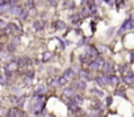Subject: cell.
I'll list each match as a JSON object with an SVG mask.
<instances>
[{
	"instance_id": "obj_21",
	"label": "cell",
	"mask_w": 134,
	"mask_h": 117,
	"mask_svg": "<svg viewBox=\"0 0 134 117\" xmlns=\"http://www.w3.org/2000/svg\"><path fill=\"white\" fill-rule=\"evenodd\" d=\"M124 82H125V83H128V84H132V83H133V75L125 76V78H124Z\"/></svg>"
},
{
	"instance_id": "obj_25",
	"label": "cell",
	"mask_w": 134,
	"mask_h": 117,
	"mask_svg": "<svg viewBox=\"0 0 134 117\" xmlns=\"http://www.w3.org/2000/svg\"><path fill=\"white\" fill-rule=\"evenodd\" d=\"M26 5L28 7H33L34 5V0H26Z\"/></svg>"
},
{
	"instance_id": "obj_13",
	"label": "cell",
	"mask_w": 134,
	"mask_h": 117,
	"mask_svg": "<svg viewBox=\"0 0 134 117\" xmlns=\"http://www.w3.org/2000/svg\"><path fill=\"white\" fill-rule=\"evenodd\" d=\"M71 23L74 24V25H79L80 24V17H79V15H74L71 17Z\"/></svg>"
},
{
	"instance_id": "obj_18",
	"label": "cell",
	"mask_w": 134,
	"mask_h": 117,
	"mask_svg": "<svg viewBox=\"0 0 134 117\" xmlns=\"http://www.w3.org/2000/svg\"><path fill=\"white\" fill-rule=\"evenodd\" d=\"M58 83H59V80L57 78H50L49 79V86H57Z\"/></svg>"
},
{
	"instance_id": "obj_23",
	"label": "cell",
	"mask_w": 134,
	"mask_h": 117,
	"mask_svg": "<svg viewBox=\"0 0 134 117\" xmlns=\"http://www.w3.org/2000/svg\"><path fill=\"white\" fill-rule=\"evenodd\" d=\"M43 91H45V88L42 86H40V87H37V90H36V93H41V92H43Z\"/></svg>"
},
{
	"instance_id": "obj_17",
	"label": "cell",
	"mask_w": 134,
	"mask_h": 117,
	"mask_svg": "<svg viewBox=\"0 0 134 117\" xmlns=\"http://www.w3.org/2000/svg\"><path fill=\"white\" fill-rule=\"evenodd\" d=\"M108 82L112 83V84H117V83H118V78L117 76H108Z\"/></svg>"
},
{
	"instance_id": "obj_12",
	"label": "cell",
	"mask_w": 134,
	"mask_h": 117,
	"mask_svg": "<svg viewBox=\"0 0 134 117\" xmlns=\"http://www.w3.org/2000/svg\"><path fill=\"white\" fill-rule=\"evenodd\" d=\"M15 30H17V26H16L15 24H9V25H8V29H7V33H8V34H12Z\"/></svg>"
},
{
	"instance_id": "obj_36",
	"label": "cell",
	"mask_w": 134,
	"mask_h": 117,
	"mask_svg": "<svg viewBox=\"0 0 134 117\" xmlns=\"http://www.w3.org/2000/svg\"><path fill=\"white\" fill-rule=\"evenodd\" d=\"M107 103H108V104H110V103H112V99H110V97H108V100H107Z\"/></svg>"
},
{
	"instance_id": "obj_20",
	"label": "cell",
	"mask_w": 134,
	"mask_h": 117,
	"mask_svg": "<svg viewBox=\"0 0 134 117\" xmlns=\"http://www.w3.org/2000/svg\"><path fill=\"white\" fill-rule=\"evenodd\" d=\"M43 28V24L41 23V21H36L34 23V29H37V30H41Z\"/></svg>"
},
{
	"instance_id": "obj_24",
	"label": "cell",
	"mask_w": 134,
	"mask_h": 117,
	"mask_svg": "<svg viewBox=\"0 0 134 117\" xmlns=\"http://www.w3.org/2000/svg\"><path fill=\"white\" fill-rule=\"evenodd\" d=\"M75 101H76L78 104H80V103L83 101V97L82 96H75Z\"/></svg>"
},
{
	"instance_id": "obj_1",
	"label": "cell",
	"mask_w": 134,
	"mask_h": 117,
	"mask_svg": "<svg viewBox=\"0 0 134 117\" xmlns=\"http://www.w3.org/2000/svg\"><path fill=\"white\" fill-rule=\"evenodd\" d=\"M104 59H103L101 57H97L96 61H93V62L89 65V67L92 68V70H97V68H100V66H104Z\"/></svg>"
},
{
	"instance_id": "obj_35",
	"label": "cell",
	"mask_w": 134,
	"mask_h": 117,
	"mask_svg": "<svg viewBox=\"0 0 134 117\" xmlns=\"http://www.w3.org/2000/svg\"><path fill=\"white\" fill-rule=\"evenodd\" d=\"M1 84H3V86L5 84V76H1Z\"/></svg>"
},
{
	"instance_id": "obj_3",
	"label": "cell",
	"mask_w": 134,
	"mask_h": 117,
	"mask_svg": "<svg viewBox=\"0 0 134 117\" xmlns=\"http://www.w3.org/2000/svg\"><path fill=\"white\" fill-rule=\"evenodd\" d=\"M22 12H24V9H22L20 5H13V7L11 8V13L15 16H21Z\"/></svg>"
},
{
	"instance_id": "obj_10",
	"label": "cell",
	"mask_w": 134,
	"mask_h": 117,
	"mask_svg": "<svg viewBox=\"0 0 134 117\" xmlns=\"http://www.w3.org/2000/svg\"><path fill=\"white\" fill-rule=\"evenodd\" d=\"M18 67V62H15V61H12V62L9 63V65L7 66V68L9 71H13V70H16V68Z\"/></svg>"
},
{
	"instance_id": "obj_32",
	"label": "cell",
	"mask_w": 134,
	"mask_h": 117,
	"mask_svg": "<svg viewBox=\"0 0 134 117\" xmlns=\"http://www.w3.org/2000/svg\"><path fill=\"white\" fill-rule=\"evenodd\" d=\"M0 26H1V28H5V26H7V25H5V21H4V20L0 21Z\"/></svg>"
},
{
	"instance_id": "obj_2",
	"label": "cell",
	"mask_w": 134,
	"mask_h": 117,
	"mask_svg": "<svg viewBox=\"0 0 134 117\" xmlns=\"http://www.w3.org/2000/svg\"><path fill=\"white\" fill-rule=\"evenodd\" d=\"M32 65V59L28 57H22L20 61H18V66L20 67H28V66Z\"/></svg>"
},
{
	"instance_id": "obj_33",
	"label": "cell",
	"mask_w": 134,
	"mask_h": 117,
	"mask_svg": "<svg viewBox=\"0 0 134 117\" xmlns=\"http://www.w3.org/2000/svg\"><path fill=\"white\" fill-rule=\"evenodd\" d=\"M93 93H96V95H99V96H101V92H100V91H97V90H93Z\"/></svg>"
},
{
	"instance_id": "obj_8",
	"label": "cell",
	"mask_w": 134,
	"mask_h": 117,
	"mask_svg": "<svg viewBox=\"0 0 134 117\" xmlns=\"http://www.w3.org/2000/svg\"><path fill=\"white\" fill-rule=\"evenodd\" d=\"M74 87H76L78 90H85V83H84V80H79V82L74 83Z\"/></svg>"
},
{
	"instance_id": "obj_22",
	"label": "cell",
	"mask_w": 134,
	"mask_h": 117,
	"mask_svg": "<svg viewBox=\"0 0 134 117\" xmlns=\"http://www.w3.org/2000/svg\"><path fill=\"white\" fill-rule=\"evenodd\" d=\"M57 28L58 29H66V24L63 21H57Z\"/></svg>"
},
{
	"instance_id": "obj_26",
	"label": "cell",
	"mask_w": 134,
	"mask_h": 117,
	"mask_svg": "<svg viewBox=\"0 0 134 117\" xmlns=\"http://www.w3.org/2000/svg\"><path fill=\"white\" fill-rule=\"evenodd\" d=\"M20 17H21V20H25V18L28 17V12H26V11H24V12H22V15L20 16Z\"/></svg>"
},
{
	"instance_id": "obj_9",
	"label": "cell",
	"mask_w": 134,
	"mask_h": 117,
	"mask_svg": "<svg viewBox=\"0 0 134 117\" xmlns=\"http://www.w3.org/2000/svg\"><path fill=\"white\" fill-rule=\"evenodd\" d=\"M51 57H53V53H50V51L43 53V54H42V62H47V61H50V59H51Z\"/></svg>"
},
{
	"instance_id": "obj_16",
	"label": "cell",
	"mask_w": 134,
	"mask_h": 117,
	"mask_svg": "<svg viewBox=\"0 0 134 117\" xmlns=\"http://www.w3.org/2000/svg\"><path fill=\"white\" fill-rule=\"evenodd\" d=\"M80 78H83V79H89V72L87 70H82L80 71Z\"/></svg>"
},
{
	"instance_id": "obj_29",
	"label": "cell",
	"mask_w": 134,
	"mask_h": 117,
	"mask_svg": "<svg viewBox=\"0 0 134 117\" xmlns=\"http://www.w3.org/2000/svg\"><path fill=\"white\" fill-rule=\"evenodd\" d=\"M16 3H17V0H8V4H12V7H13V5H17V4H16Z\"/></svg>"
},
{
	"instance_id": "obj_27",
	"label": "cell",
	"mask_w": 134,
	"mask_h": 117,
	"mask_svg": "<svg viewBox=\"0 0 134 117\" xmlns=\"http://www.w3.org/2000/svg\"><path fill=\"white\" fill-rule=\"evenodd\" d=\"M66 83H67L66 78H61V79H59V84H66Z\"/></svg>"
},
{
	"instance_id": "obj_28",
	"label": "cell",
	"mask_w": 134,
	"mask_h": 117,
	"mask_svg": "<svg viewBox=\"0 0 134 117\" xmlns=\"http://www.w3.org/2000/svg\"><path fill=\"white\" fill-rule=\"evenodd\" d=\"M15 115H16V111L15 109H12V111H9V112H8V116H9V117H13Z\"/></svg>"
},
{
	"instance_id": "obj_34",
	"label": "cell",
	"mask_w": 134,
	"mask_h": 117,
	"mask_svg": "<svg viewBox=\"0 0 134 117\" xmlns=\"http://www.w3.org/2000/svg\"><path fill=\"white\" fill-rule=\"evenodd\" d=\"M107 1L109 3L110 5H114V3H116V1H114V0H107Z\"/></svg>"
},
{
	"instance_id": "obj_14",
	"label": "cell",
	"mask_w": 134,
	"mask_h": 117,
	"mask_svg": "<svg viewBox=\"0 0 134 117\" xmlns=\"http://www.w3.org/2000/svg\"><path fill=\"white\" fill-rule=\"evenodd\" d=\"M68 107L71 111H78V103L75 101V100H71V101L68 103Z\"/></svg>"
},
{
	"instance_id": "obj_6",
	"label": "cell",
	"mask_w": 134,
	"mask_h": 117,
	"mask_svg": "<svg viewBox=\"0 0 134 117\" xmlns=\"http://www.w3.org/2000/svg\"><path fill=\"white\" fill-rule=\"evenodd\" d=\"M96 82L99 83L100 86H105L107 83H109V82H108V76H97Z\"/></svg>"
},
{
	"instance_id": "obj_19",
	"label": "cell",
	"mask_w": 134,
	"mask_h": 117,
	"mask_svg": "<svg viewBox=\"0 0 134 117\" xmlns=\"http://www.w3.org/2000/svg\"><path fill=\"white\" fill-rule=\"evenodd\" d=\"M63 93H65L66 96H72V95H74V90H72V88H66V90L63 91Z\"/></svg>"
},
{
	"instance_id": "obj_7",
	"label": "cell",
	"mask_w": 134,
	"mask_h": 117,
	"mask_svg": "<svg viewBox=\"0 0 134 117\" xmlns=\"http://www.w3.org/2000/svg\"><path fill=\"white\" fill-rule=\"evenodd\" d=\"M74 76V70L72 68H67V70H65V72H63V78H66V79H70V78Z\"/></svg>"
},
{
	"instance_id": "obj_11",
	"label": "cell",
	"mask_w": 134,
	"mask_h": 117,
	"mask_svg": "<svg viewBox=\"0 0 134 117\" xmlns=\"http://www.w3.org/2000/svg\"><path fill=\"white\" fill-rule=\"evenodd\" d=\"M103 70H104L105 74H109V72L113 71V67H112V65H110V63H105V65L103 66Z\"/></svg>"
},
{
	"instance_id": "obj_4",
	"label": "cell",
	"mask_w": 134,
	"mask_h": 117,
	"mask_svg": "<svg viewBox=\"0 0 134 117\" xmlns=\"http://www.w3.org/2000/svg\"><path fill=\"white\" fill-rule=\"evenodd\" d=\"M85 53H87V57H95V55H97V50L93 46H87Z\"/></svg>"
},
{
	"instance_id": "obj_5",
	"label": "cell",
	"mask_w": 134,
	"mask_h": 117,
	"mask_svg": "<svg viewBox=\"0 0 134 117\" xmlns=\"http://www.w3.org/2000/svg\"><path fill=\"white\" fill-rule=\"evenodd\" d=\"M134 28V20H128V21H125L124 23V26H122V29H121V32H124L125 29H133ZM120 32V33H121Z\"/></svg>"
},
{
	"instance_id": "obj_15",
	"label": "cell",
	"mask_w": 134,
	"mask_h": 117,
	"mask_svg": "<svg viewBox=\"0 0 134 117\" xmlns=\"http://www.w3.org/2000/svg\"><path fill=\"white\" fill-rule=\"evenodd\" d=\"M11 8H12V7H11L9 4H4V5H0V11H1L3 13L8 12V11H9V12H11Z\"/></svg>"
},
{
	"instance_id": "obj_30",
	"label": "cell",
	"mask_w": 134,
	"mask_h": 117,
	"mask_svg": "<svg viewBox=\"0 0 134 117\" xmlns=\"http://www.w3.org/2000/svg\"><path fill=\"white\" fill-rule=\"evenodd\" d=\"M13 50H15V45H13V43L8 45V51H13Z\"/></svg>"
},
{
	"instance_id": "obj_37",
	"label": "cell",
	"mask_w": 134,
	"mask_h": 117,
	"mask_svg": "<svg viewBox=\"0 0 134 117\" xmlns=\"http://www.w3.org/2000/svg\"><path fill=\"white\" fill-rule=\"evenodd\" d=\"M49 1H54V0H49Z\"/></svg>"
},
{
	"instance_id": "obj_31",
	"label": "cell",
	"mask_w": 134,
	"mask_h": 117,
	"mask_svg": "<svg viewBox=\"0 0 134 117\" xmlns=\"http://www.w3.org/2000/svg\"><path fill=\"white\" fill-rule=\"evenodd\" d=\"M88 13H89V11L87 9V8H85V9H83L82 15H83V16H84V17H85V16H88Z\"/></svg>"
}]
</instances>
